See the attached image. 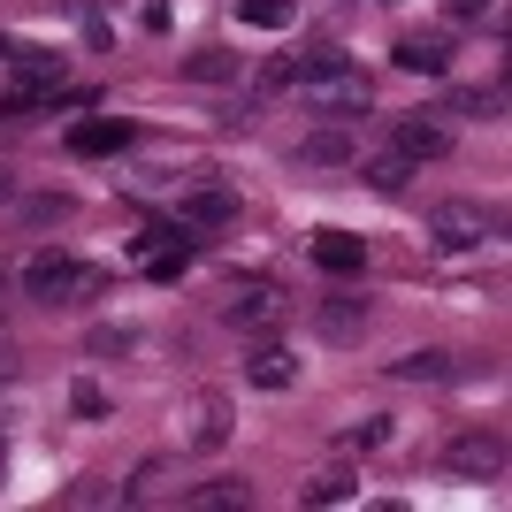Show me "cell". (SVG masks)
<instances>
[{"label": "cell", "instance_id": "7a4b0ae2", "mask_svg": "<svg viewBox=\"0 0 512 512\" xmlns=\"http://www.w3.org/2000/svg\"><path fill=\"white\" fill-rule=\"evenodd\" d=\"M107 291V268H85V260H69V253H31L23 260V299H39V306H85Z\"/></svg>", "mask_w": 512, "mask_h": 512}, {"label": "cell", "instance_id": "9a60e30c", "mask_svg": "<svg viewBox=\"0 0 512 512\" xmlns=\"http://www.w3.org/2000/svg\"><path fill=\"white\" fill-rule=\"evenodd\" d=\"M444 115H467V123H497L505 115V85H451Z\"/></svg>", "mask_w": 512, "mask_h": 512}, {"label": "cell", "instance_id": "3957f363", "mask_svg": "<svg viewBox=\"0 0 512 512\" xmlns=\"http://www.w3.org/2000/svg\"><path fill=\"white\" fill-rule=\"evenodd\" d=\"M490 237H497V207H482V199L428 207V245H436V253H482Z\"/></svg>", "mask_w": 512, "mask_h": 512}, {"label": "cell", "instance_id": "8fae6325", "mask_svg": "<svg viewBox=\"0 0 512 512\" xmlns=\"http://www.w3.org/2000/svg\"><path fill=\"white\" fill-rule=\"evenodd\" d=\"M123 146H130V123H115V115L69 123V153H77V161H100V153H123Z\"/></svg>", "mask_w": 512, "mask_h": 512}, {"label": "cell", "instance_id": "52a82bcc", "mask_svg": "<svg viewBox=\"0 0 512 512\" xmlns=\"http://www.w3.org/2000/svg\"><path fill=\"white\" fill-rule=\"evenodd\" d=\"M0 69H16V85L39 92V100H54L62 77H69V62H62V54H46V46H8V62H0Z\"/></svg>", "mask_w": 512, "mask_h": 512}, {"label": "cell", "instance_id": "484cf974", "mask_svg": "<svg viewBox=\"0 0 512 512\" xmlns=\"http://www.w3.org/2000/svg\"><path fill=\"white\" fill-rule=\"evenodd\" d=\"M62 497H69V505H107V497H115V490H100V482H69Z\"/></svg>", "mask_w": 512, "mask_h": 512}, {"label": "cell", "instance_id": "d6986e66", "mask_svg": "<svg viewBox=\"0 0 512 512\" xmlns=\"http://www.w3.org/2000/svg\"><path fill=\"white\" fill-rule=\"evenodd\" d=\"M306 505H352L360 497V467H321L314 482H299Z\"/></svg>", "mask_w": 512, "mask_h": 512}, {"label": "cell", "instance_id": "603a6c76", "mask_svg": "<svg viewBox=\"0 0 512 512\" xmlns=\"http://www.w3.org/2000/svg\"><path fill=\"white\" fill-rule=\"evenodd\" d=\"M184 77H199V85H230V77H237V54L207 46V54H192V62H184Z\"/></svg>", "mask_w": 512, "mask_h": 512}, {"label": "cell", "instance_id": "d4e9b609", "mask_svg": "<svg viewBox=\"0 0 512 512\" xmlns=\"http://www.w3.org/2000/svg\"><path fill=\"white\" fill-rule=\"evenodd\" d=\"M69 406H77V421H107V390L100 383H77V390H69Z\"/></svg>", "mask_w": 512, "mask_h": 512}, {"label": "cell", "instance_id": "4fadbf2b", "mask_svg": "<svg viewBox=\"0 0 512 512\" xmlns=\"http://www.w3.org/2000/svg\"><path fill=\"white\" fill-rule=\"evenodd\" d=\"M184 505H192V512H245V505H253V482H245V474H214V482L184 490Z\"/></svg>", "mask_w": 512, "mask_h": 512}, {"label": "cell", "instance_id": "9c48e42d", "mask_svg": "<svg viewBox=\"0 0 512 512\" xmlns=\"http://www.w3.org/2000/svg\"><path fill=\"white\" fill-rule=\"evenodd\" d=\"M222 444H230V406L214 390H199L184 406V451H222Z\"/></svg>", "mask_w": 512, "mask_h": 512}, {"label": "cell", "instance_id": "5b68a950", "mask_svg": "<svg viewBox=\"0 0 512 512\" xmlns=\"http://www.w3.org/2000/svg\"><path fill=\"white\" fill-rule=\"evenodd\" d=\"M283 314H291V306H283L276 283H237L230 299H222V321H230V329H253V337H268Z\"/></svg>", "mask_w": 512, "mask_h": 512}, {"label": "cell", "instance_id": "ffe728a7", "mask_svg": "<svg viewBox=\"0 0 512 512\" xmlns=\"http://www.w3.org/2000/svg\"><path fill=\"white\" fill-rule=\"evenodd\" d=\"M352 169H360L367 184H375V192H406V184H413V169H421V161H406V153L390 146V153H375V161H352Z\"/></svg>", "mask_w": 512, "mask_h": 512}, {"label": "cell", "instance_id": "cb8c5ba5", "mask_svg": "<svg viewBox=\"0 0 512 512\" xmlns=\"http://www.w3.org/2000/svg\"><path fill=\"white\" fill-rule=\"evenodd\" d=\"M92 360H123V352H130V344H138V329H123V321H115V329H92Z\"/></svg>", "mask_w": 512, "mask_h": 512}, {"label": "cell", "instance_id": "83f0119b", "mask_svg": "<svg viewBox=\"0 0 512 512\" xmlns=\"http://www.w3.org/2000/svg\"><path fill=\"white\" fill-rule=\"evenodd\" d=\"M8 375H16V352H8V344H0V383H8Z\"/></svg>", "mask_w": 512, "mask_h": 512}, {"label": "cell", "instance_id": "e0dca14e", "mask_svg": "<svg viewBox=\"0 0 512 512\" xmlns=\"http://www.w3.org/2000/svg\"><path fill=\"white\" fill-rule=\"evenodd\" d=\"M245 383H253V390H291V383H299V360H291L283 344H260L253 360H245Z\"/></svg>", "mask_w": 512, "mask_h": 512}, {"label": "cell", "instance_id": "7c38bea8", "mask_svg": "<svg viewBox=\"0 0 512 512\" xmlns=\"http://www.w3.org/2000/svg\"><path fill=\"white\" fill-rule=\"evenodd\" d=\"M398 69H413V77H451V39L444 31H421V39H398V54H390Z\"/></svg>", "mask_w": 512, "mask_h": 512}, {"label": "cell", "instance_id": "6da1fadb", "mask_svg": "<svg viewBox=\"0 0 512 512\" xmlns=\"http://www.w3.org/2000/svg\"><path fill=\"white\" fill-rule=\"evenodd\" d=\"M291 85H299V107L321 115V123L367 115V77H360V62H344V46H306L291 62Z\"/></svg>", "mask_w": 512, "mask_h": 512}, {"label": "cell", "instance_id": "2e32d148", "mask_svg": "<svg viewBox=\"0 0 512 512\" xmlns=\"http://www.w3.org/2000/svg\"><path fill=\"white\" fill-rule=\"evenodd\" d=\"M314 329H321L329 344H360L367 306H360V299H321V306H314Z\"/></svg>", "mask_w": 512, "mask_h": 512}, {"label": "cell", "instance_id": "f1b7e54d", "mask_svg": "<svg viewBox=\"0 0 512 512\" xmlns=\"http://www.w3.org/2000/svg\"><path fill=\"white\" fill-rule=\"evenodd\" d=\"M0 199H16V184H8V176H0Z\"/></svg>", "mask_w": 512, "mask_h": 512}, {"label": "cell", "instance_id": "277c9868", "mask_svg": "<svg viewBox=\"0 0 512 512\" xmlns=\"http://www.w3.org/2000/svg\"><path fill=\"white\" fill-rule=\"evenodd\" d=\"M444 467L459 482H497L505 474V428H459L444 444Z\"/></svg>", "mask_w": 512, "mask_h": 512}, {"label": "cell", "instance_id": "30bf717a", "mask_svg": "<svg viewBox=\"0 0 512 512\" xmlns=\"http://www.w3.org/2000/svg\"><path fill=\"white\" fill-rule=\"evenodd\" d=\"M390 138H398L406 161H444V153H451V123H444V115H398Z\"/></svg>", "mask_w": 512, "mask_h": 512}, {"label": "cell", "instance_id": "4316f807", "mask_svg": "<svg viewBox=\"0 0 512 512\" xmlns=\"http://www.w3.org/2000/svg\"><path fill=\"white\" fill-rule=\"evenodd\" d=\"M482 8H490V0H444V16H451V23H474Z\"/></svg>", "mask_w": 512, "mask_h": 512}, {"label": "cell", "instance_id": "44dd1931", "mask_svg": "<svg viewBox=\"0 0 512 512\" xmlns=\"http://www.w3.org/2000/svg\"><path fill=\"white\" fill-rule=\"evenodd\" d=\"M237 23H245V31H291V23H299V0H237Z\"/></svg>", "mask_w": 512, "mask_h": 512}, {"label": "cell", "instance_id": "ac0fdd59", "mask_svg": "<svg viewBox=\"0 0 512 512\" xmlns=\"http://www.w3.org/2000/svg\"><path fill=\"white\" fill-rule=\"evenodd\" d=\"M390 383H459V360L451 352H406V360H390Z\"/></svg>", "mask_w": 512, "mask_h": 512}, {"label": "cell", "instance_id": "ba28073f", "mask_svg": "<svg viewBox=\"0 0 512 512\" xmlns=\"http://www.w3.org/2000/svg\"><path fill=\"white\" fill-rule=\"evenodd\" d=\"M176 222H184V230H230L237 222V192L230 184H199V192L176 199Z\"/></svg>", "mask_w": 512, "mask_h": 512}, {"label": "cell", "instance_id": "5bb4252c", "mask_svg": "<svg viewBox=\"0 0 512 512\" xmlns=\"http://www.w3.org/2000/svg\"><path fill=\"white\" fill-rule=\"evenodd\" d=\"M314 260L329 268V276H360V268H367V237H352V230H321V237H314Z\"/></svg>", "mask_w": 512, "mask_h": 512}, {"label": "cell", "instance_id": "8992f818", "mask_svg": "<svg viewBox=\"0 0 512 512\" xmlns=\"http://www.w3.org/2000/svg\"><path fill=\"white\" fill-rule=\"evenodd\" d=\"M352 161H360V146H352V130H344V123H329V130H314V138H299V153H291V169H299V176L352 169Z\"/></svg>", "mask_w": 512, "mask_h": 512}, {"label": "cell", "instance_id": "7402d4cb", "mask_svg": "<svg viewBox=\"0 0 512 512\" xmlns=\"http://www.w3.org/2000/svg\"><path fill=\"white\" fill-rule=\"evenodd\" d=\"M398 428H390V413H360V421L344 428V451H383Z\"/></svg>", "mask_w": 512, "mask_h": 512}]
</instances>
